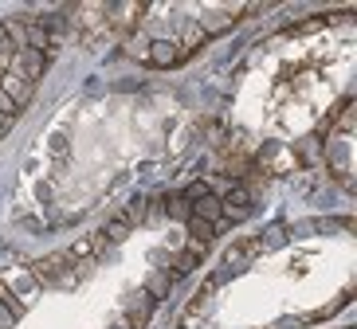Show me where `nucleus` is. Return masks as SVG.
Wrapping results in <instances>:
<instances>
[{
	"instance_id": "f257e3e1",
	"label": "nucleus",
	"mask_w": 357,
	"mask_h": 329,
	"mask_svg": "<svg viewBox=\"0 0 357 329\" xmlns=\"http://www.w3.org/2000/svg\"><path fill=\"white\" fill-rule=\"evenodd\" d=\"M224 212H228V220H248L252 216V192H248V184L243 181H231L228 192L220 196Z\"/></svg>"
},
{
	"instance_id": "f03ea898",
	"label": "nucleus",
	"mask_w": 357,
	"mask_h": 329,
	"mask_svg": "<svg viewBox=\"0 0 357 329\" xmlns=\"http://www.w3.org/2000/svg\"><path fill=\"white\" fill-rule=\"evenodd\" d=\"M75 259L67 255V251H59V255H47V259H40V263L32 266V275H36V282H47V287H67V278L59 275L63 266H71Z\"/></svg>"
},
{
	"instance_id": "7ed1b4c3",
	"label": "nucleus",
	"mask_w": 357,
	"mask_h": 329,
	"mask_svg": "<svg viewBox=\"0 0 357 329\" xmlns=\"http://www.w3.org/2000/svg\"><path fill=\"white\" fill-rule=\"evenodd\" d=\"M8 71H12V74H20V79H28V83H36V79L47 71V55L32 51V47H24V51L12 55V67H8Z\"/></svg>"
},
{
	"instance_id": "20e7f679",
	"label": "nucleus",
	"mask_w": 357,
	"mask_h": 329,
	"mask_svg": "<svg viewBox=\"0 0 357 329\" xmlns=\"http://www.w3.org/2000/svg\"><path fill=\"white\" fill-rule=\"evenodd\" d=\"M189 255H197L200 259V251H208L212 247V239H216V223H208V220H200V216H189Z\"/></svg>"
},
{
	"instance_id": "39448f33",
	"label": "nucleus",
	"mask_w": 357,
	"mask_h": 329,
	"mask_svg": "<svg viewBox=\"0 0 357 329\" xmlns=\"http://www.w3.org/2000/svg\"><path fill=\"white\" fill-rule=\"evenodd\" d=\"M0 90H4V95H8L20 110L36 98V83H28V79H20V74H12V71H8V74H0Z\"/></svg>"
},
{
	"instance_id": "423d86ee",
	"label": "nucleus",
	"mask_w": 357,
	"mask_h": 329,
	"mask_svg": "<svg viewBox=\"0 0 357 329\" xmlns=\"http://www.w3.org/2000/svg\"><path fill=\"white\" fill-rule=\"evenodd\" d=\"M185 55H181V47L173 40H153L149 43V51H146V63L149 67H173V63H181Z\"/></svg>"
},
{
	"instance_id": "0eeeda50",
	"label": "nucleus",
	"mask_w": 357,
	"mask_h": 329,
	"mask_svg": "<svg viewBox=\"0 0 357 329\" xmlns=\"http://www.w3.org/2000/svg\"><path fill=\"white\" fill-rule=\"evenodd\" d=\"M177 28H181V40H177L181 55H189V51H197V47L208 43V32L200 28V20H177Z\"/></svg>"
},
{
	"instance_id": "6e6552de",
	"label": "nucleus",
	"mask_w": 357,
	"mask_h": 329,
	"mask_svg": "<svg viewBox=\"0 0 357 329\" xmlns=\"http://www.w3.org/2000/svg\"><path fill=\"white\" fill-rule=\"evenodd\" d=\"M24 28H28V47H32V51L47 55V51L55 47V43H52V35L43 32V24H40V20H32V16H24Z\"/></svg>"
},
{
	"instance_id": "1a4fd4ad",
	"label": "nucleus",
	"mask_w": 357,
	"mask_h": 329,
	"mask_svg": "<svg viewBox=\"0 0 357 329\" xmlns=\"http://www.w3.org/2000/svg\"><path fill=\"white\" fill-rule=\"evenodd\" d=\"M220 212H224V204H220V196H212V192L192 204V216H200V220H208V223L220 220Z\"/></svg>"
},
{
	"instance_id": "9d476101",
	"label": "nucleus",
	"mask_w": 357,
	"mask_h": 329,
	"mask_svg": "<svg viewBox=\"0 0 357 329\" xmlns=\"http://www.w3.org/2000/svg\"><path fill=\"white\" fill-rule=\"evenodd\" d=\"M146 290L158 298V302H161V298H169V290H173V275H169V271H153V275L146 278Z\"/></svg>"
},
{
	"instance_id": "9b49d317",
	"label": "nucleus",
	"mask_w": 357,
	"mask_h": 329,
	"mask_svg": "<svg viewBox=\"0 0 357 329\" xmlns=\"http://www.w3.org/2000/svg\"><path fill=\"white\" fill-rule=\"evenodd\" d=\"M161 204H165V216H173V220H189L192 216V204L181 196V192H173V196H161Z\"/></svg>"
},
{
	"instance_id": "f8f14e48",
	"label": "nucleus",
	"mask_w": 357,
	"mask_h": 329,
	"mask_svg": "<svg viewBox=\"0 0 357 329\" xmlns=\"http://www.w3.org/2000/svg\"><path fill=\"white\" fill-rule=\"evenodd\" d=\"M122 220H126L130 227H134V223H146L149 220V200H146V196H134V200H130V208L122 212Z\"/></svg>"
},
{
	"instance_id": "ddd939ff",
	"label": "nucleus",
	"mask_w": 357,
	"mask_h": 329,
	"mask_svg": "<svg viewBox=\"0 0 357 329\" xmlns=\"http://www.w3.org/2000/svg\"><path fill=\"white\" fill-rule=\"evenodd\" d=\"M102 239L106 243H122V239H130V223L118 216V220H110V223H102Z\"/></svg>"
},
{
	"instance_id": "4468645a",
	"label": "nucleus",
	"mask_w": 357,
	"mask_h": 329,
	"mask_svg": "<svg viewBox=\"0 0 357 329\" xmlns=\"http://www.w3.org/2000/svg\"><path fill=\"white\" fill-rule=\"evenodd\" d=\"M169 271H173V275H192V271H197V255H189V251H181V255H169Z\"/></svg>"
},
{
	"instance_id": "2eb2a0df",
	"label": "nucleus",
	"mask_w": 357,
	"mask_h": 329,
	"mask_svg": "<svg viewBox=\"0 0 357 329\" xmlns=\"http://www.w3.org/2000/svg\"><path fill=\"white\" fill-rule=\"evenodd\" d=\"M126 51H134L137 59H146V51H149V40H146V35H126Z\"/></svg>"
},
{
	"instance_id": "dca6fc26",
	"label": "nucleus",
	"mask_w": 357,
	"mask_h": 329,
	"mask_svg": "<svg viewBox=\"0 0 357 329\" xmlns=\"http://www.w3.org/2000/svg\"><path fill=\"white\" fill-rule=\"evenodd\" d=\"M243 263H248L243 247H228V251H224V266H243Z\"/></svg>"
},
{
	"instance_id": "f3484780",
	"label": "nucleus",
	"mask_w": 357,
	"mask_h": 329,
	"mask_svg": "<svg viewBox=\"0 0 357 329\" xmlns=\"http://www.w3.org/2000/svg\"><path fill=\"white\" fill-rule=\"evenodd\" d=\"M283 235H287V227H283V223H271V227L263 232V239H267L271 247H279V243H283Z\"/></svg>"
},
{
	"instance_id": "a211bd4d",
	"label": "nucleus",
	"mask_w": 357,
	"mask_h": 329,
	"mask_svg": "<svg viewBox=\"0 0 357 329\" xmlns=\"http://www.w3.org/2000/svg\"><path fill=\"white\" fill-rule=\"evenodd\" d=\"M314 145H318L314 138H306V141H303V157H306V161H310V157H318V149H314Z\"/></svg>"
},
{
	"instance_id": "6ab92c4d",
	"label": "nucleus",
	"mask_w": 357,
	"mask_h": 329,
	"mask_svg": "<svg viewBox=\"0 0 357 329\" xmlns=\"http://www.w3.org/2000/svg\"><path fill=\"white\" fill-rule=\"evenodd\" d=\"M8 126H12V118H4V114H0V134H4Z\"/></svg>"
},
{
	"instance_id": "aec40b11",
	"label": "nucleus",
	"mask_w": 357,
	"mask_h": 329,
	"mask_svg": "<svg viewBox=\"0 0 357 329\" xmlns=\"http://www.w3.org/2000/svg\"><path fill=\"white\" fill-rule=\"evenodd\" d=\"M118 329H122V326H118Z\"/></svg>"
}]
</instances>
